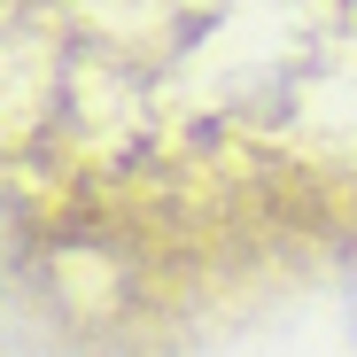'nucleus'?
Instances as JSON below:
<instances>
[{"instance_id": "f257e3e1", "label": "nucleus", "mask_w": 357, "mask_h": 357, "mask_svg": "<svg viewBox=\"0 0 357 357\" xmlns=\"http://www.w3.org/2000/svg\"><path fill=\"white\" fill-rule=\"evenodd\" d=\"M16 63V195L93 295L357 241V0H31Z\"/></svg>"}]
</instances>
